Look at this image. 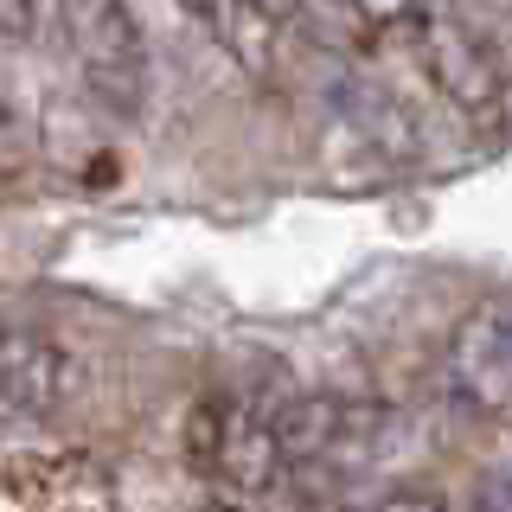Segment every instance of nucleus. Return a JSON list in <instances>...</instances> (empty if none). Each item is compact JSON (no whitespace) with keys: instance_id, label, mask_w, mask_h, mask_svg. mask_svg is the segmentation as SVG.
<instances>
[{"instance_id":"f257e3e1","label":"nucleus","mask_w":512,"mask_h":512,"mask_svg":"<svg viewBox=\"0 0 512 512\" xmlns=\"http://www.w3.org/2000/svg\"><path fill=\"white\" fill-rule=\"evenodd\" d=\"M58 26L71 45V64L84 77L90 103L109 116H141L148 103V39L141 20L128 13V0H58Z\"/></svg>"},{"instance_id":"0eeeda50","label":"nucleus","mask_w":512,"mask_h":512,"mask_svg":"<svg viewBox=\"0 0 512 512\" xmlns=\"http://www.w3.org/2000/svg\"><path fill=\"white\" fill-rule=\"evenodd\" d=\"M173 7H186L199 26H212L224 45H231V58H244L250 71H269V58H276V20H269L256 0H173Z\"/></svg>"},{"instance_id":"423d86ee","label":"nucleus","mask_w":512,"mask_h":512,"mask_svg":"<svg viewBox=\"0 0 512 512\" xmlns=\"http://www.w3.org/2000/svg\"><path fill=\"white\" fill-rule=\"evenodd\" d=\"M455 378L480 410H493V416L512 410V308H487L474 320V333H461Z\"/></svg>"},{"instance_id":"1a4fd4ad","label":"nucleus","mask_w":512,"mask_h":512,"mask_svg":"<svg viewBox=\"0 0 512 512\" xmlns=\"http://www.w3.org/2000/svg\"><path fill=\"white\" fill-rule=\"evenodd\" d=\"M493 109H506V122H512V71L500 77V96H493Z\"/></svg>"},{"instance_id":"6e6552de","label":"nucleus","mask_w":512,"mask_h":512,"mask_svg":"<svg viewBox=\"0 0 512 512\" xmlns=\"http://www.w3.org/2000/svg\"><path fill=\"white\" fill-rule=\"evenodd\" d=\"M39 0H0V45H26L39 32Z\"/></svg>"},{"instance_id":"7ed1b4c3","label":"nucleus","mask_w":512,"mask_h":512,"mask_svg":"<svg viewBox=\"0 0 512 512\" xmlns=\"http://www.w3.org/2000/svg\"><path fill=\"white\" fill-rule=\"evenodd\" d=\"M416 39V64H423V77L436 84L448 103L461 109H493V96H500V64H493V45L474 32V20L461 7H416L397 20Z\"/></svg>"},{"instance_id":"39448f33","label":"nucleus","mask_w":512,"mask_h":512,"mask_svg":"<svg viewBox=\"0 0 512 512\" xmlns=\"http://www.w3.org/2000/svg\"><path fill=\"white\" fill-rule=\"evenodd\" d=\"M7 493L26 506H109L116 487L90 455H20L7 461Z\"/></svg>"},{"instance_id":"20e7f679","label":"nucleus","mask_w":512,"mask_h":512,"mask_svg":"<svg viewBox=\"0 0 512 512\" xmlns=\"http://www.w3.org/2000/svg\"><path fill=\"white\" fill-rule=\"evenodd\" d=\"M77 384L71 352L45 333L26 327H0V410H20V416H52Z\"/></svg>"},{"instance_id":"f03ea898","label":"nucleus","mask_w":512,"mask_h":512,"mask_svg":"<svg viewBox=\"0 0 512 512\" xmlns=\"http://www.w3.org/2000/svg\"><path fill=\"white\" fill-rule=\"evenodd\" d=\"M186 448L205 480L244 493V500H263L288 480L276 423H269V397H212V404H199Z\"/></svg>"},{"instance_id":"9d476101","label":"nucleus","mask_w":512,"mask_h":512,"mask_svg":"<svg viewBox=\"0 0 512 512\" xmlns=\"http://www.w3.org/2000/svg\"><path fill=\"white\" fill-rule=\"evenodd\" d=\"M461 13H474V7H512V0H455Z\"/></svg>"}]
</instances>
